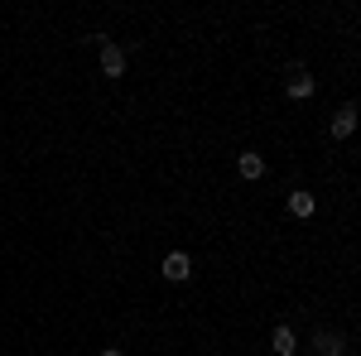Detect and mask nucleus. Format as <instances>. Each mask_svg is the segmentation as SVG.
Instances as JSON below:
<instances>
[{"label":"nucleus","instance_id":"4","mask_svg":"<svg viewBox=\"0 0 361 356\" xmlns=\"http://www.w3.org/2000/svg\"><path fill=\"white\" fill-rule=\"evenodd\" d=\"M357 130V106L347 102V106H337V116H333V140H347Z\"/></svg>","mask_w":361,"mask_h":356},{"label":"nucleus","instance_id":"6","mask_svg":"<svg viewBox=\"0 0 361 356\" xmlns=\"http://www.w3.org/2000/svg\"><path fill=\"white\" fill-rule=\"evenodd\" d=\"M313 352H318V356H342V352H347V342H342L337 332H313Z\"/></svg>","mask_w":361,"mask_h":356},{"label":"nucleus","instance_id":"5","mask_svg":"<svg viewBox=\"0 0 361 356\" xmlns=\"http://www.w3.org/2000/svg\"><path fill=\"white\" fill-rule=\"evenodd\" d=\"M270 352H275V356H294V352H299L294 328H275V332H270Z\"/></svg>","mask_w":361,"mask_h":356},{"label":"nucleus","instance_id":"3","mask_svg":"<svg viewBox=\"0 0 361 356\" xmlns=\"http://www.w3.org/2000/svg\"><path fill=\"white\" fill-rule=\"evenodd\" d=\"M284 92H289V97H294V102H308V97H313V92H318V82H313V78H308L304 68H294V73H289V82H284Z\"/></svg>","mask_w":361,"mask_h":356},{"label":"nucleus","instance_id":"7","mask_svg":"<svg viewBox=\"0 0 361 356\" xmlns=\"http://www.w3.org/2000/svg\"><path fill=\"white\" fill-rule=\"evenodd\" d=\"M236 168H241V178H265V154H255V149H246V154L236 159Z\"/></svg>","mask_w":361,"mask_h":356},{"label":"nucleus","instance_id":"2","mask_svg":"<svg viewBox=\"0 0 361 356\" xmlns=\"http://www.w3.org/2000/svg\"><path fill=\"white\" fill-rule=\"evenodd\" d=\"M102 73H106V78H126V49H121V44H111V39H102Z\"/></svg>","mask_w":361,"mask_h":356},{"label":"nucleus","instance_id":"9","mask_svg":"<svg viewBox=\"0 0 361 356\" xmlns=\"http://www.w3.org/2000/svg\"><path fill=\"white\" fill-rule=\"evenodd\" d=\"M97 356H126V352H121V347H102Z\"/></svg>","mask_w":361,"mask_h":356},{"label":"nucleus","instance_id":"8","mask_svg":"<svg viewBox=\"0 0 361 356\" xmlns=\"http://www.w3.org/2000/svg\"><path fill=\"white\" fill-rule=\"evenodd\" d=\"M289 217H313V192H289Z\"/></svg>","mask_w":361,"mask_h":356},{"label":"nucleus","instance_id":"1","mask_svg":"<svg viewBox=\"0 0 361 356\" xmlns=\"http://www.w3.org/2000/svg\"><path fill=\"white\" fill-rule=\"evenodd\" d=\"M159 274H164L169 284H183V279H193V260H188L183 250H169L164 265H159Z\"/></svg>","mask_w":361,"mask_h":356}]
</instances>
